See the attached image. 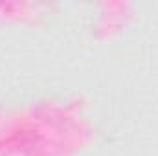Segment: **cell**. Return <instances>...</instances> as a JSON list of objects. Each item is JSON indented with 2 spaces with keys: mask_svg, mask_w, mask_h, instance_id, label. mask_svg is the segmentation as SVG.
<instances>
[]
</instances>
